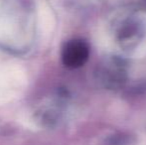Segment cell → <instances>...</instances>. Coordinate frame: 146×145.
Returning a JSON list of instances; mask_svg holds the SVG:
<instances>
[{
    "instance_id": "6da1fadb",
    "label": "cell",
    "mask_w": 146,
    "mask_h": 145,
    "mask_svg": "<svg viewBox=\"0 0 146 145\" xmlns=\"http://www.w3.org/2000/svg\"><path fill=\"white\" fill-rule=\"evenodd\" d=\"M63 62L69 68H79L88 60V47L82 40H72L63 49Z\"/></svg>"
}]
</instances>
